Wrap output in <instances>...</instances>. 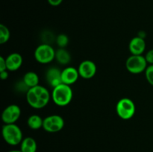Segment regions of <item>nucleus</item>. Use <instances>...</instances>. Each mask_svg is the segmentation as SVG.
Listing matches in <instances>:
<instances>
[{
    "mask_svg": "<svg viewBox=\"0 0 153 152\" xmlns=\"http://www.w3.org/2000/svg\"><path fill=\"white\" fill-rule=\"evenodd\" d=\"M52 98L54 103L60 107L67 106L73 99V92L70 86L61 83L53 88L52 92Z\"/></svg>",
    "mask_w": 153,
    "mask_h": 152,
    "instance_id": "f257e3e1",
    "label": "nucleus"
},
{
    "mask_svg": "<svg viewBox=\"0 0 153 152\" xmlns=\"http://www.w3.org/2000/svg\"><path fill=\"white\" fill-rule=\"evenodd\" d=\"M2 137L7 144L16 146L23 139L20 128L16 124H4L1 129Z\"/></svg>",
    "mask_w": 153,
    "mask_h": 152,
    "instance_id": "f03ea898",
    "label": "nucleus"
},
{
    "mask_svg": "<svg viewBox=\"0 0 153 152\" xmlns=\"http://www.w3.org/2000/svg\"><path fill=\"white\" fill-rule=\"evenodd\" d=\"M136 107L134 101L128 98H121L116 105L118 116L123 120H128L134 116Z\"/></svg>",
    "mask_w": 153,
    "mask_h": 152,
    "instance_id": "7ed1b4c3",
    "label": "nucleus"
},
{
    "mask_svg": "<svg viewBox=\"0 0 153 152\" xmlns=\"http://www.w3.org/2000/svg\"><path fill=\"white\" fill-rule=\"evenodd\" d=\"M147 61L143 55H131L126 61V67L131 74H140L147 68Z\"/></svg>",
    "mask_w": 153,
    "mask_h": 152,
    "instance_id": "20e7f679",
    "label": "nucleus"
},
{
    "mask_svg": "<svg viewBox=\"0 0 153 152\" xmlns=\"http://www.w3.org/2000/svg\"><path fill=\"white\" fill-rule=\"evenodd\" d=\"M34 55L37 62L46 64L55 59V51L49 44L43 43L36 48Z\"/></svg>",
    "mask_w": 153,
    "mask_h": 152,
    "instance_id": "39448f33",
    "label": "nucleus"
},
{
    "mask_svg": "<svg viewBox=\"0 0 153 152\" xmlns=\"http://www.w3.org/2000/svg\"><path fill=\"white\" fill-rule=\"evenodd\" d=\"M64 127V120L59 115H51L43 119V128L49 133L61 131Z\"/></svg>",
    "mask_w": 153,
    "mask_h": 152,
    "instance_id": "423d86ee",
    "label": "nucleus"
},
{
    "mask_svg": "<svg viewBox=\"0 0 153 152\" xmlns=\"http://www.w3.org/2000/svg\"><path fill=\"white\" fill-rule=\"evenodd\" d=\"M21 115V109L17 104H10L1 113V119L4 124H15L19 119Z\"/></svg>",
    "mask_w": 153,
    "mask_h": 152,
    "instance_id": "0eeeda50",
    "label": "nucleus"
},
{
    "mask_svg": "<svg viewBox=\"0 0 153 152\" xmlns=\"http://www.w3.org/2000/svg\"><path fill=\"white\" fill-rule=\"evenodd\" d=\"M97 65L95 63L90 60L84 61L79 64V66L78 68L79 75L82 78L85 79H91L94 77L97 73Z\"/></svg>",
    "mask_w": 153,
    "mask_h": 152,
    "instance_id": "6e6552de",
    "label": "nucleus"
},
{
    "mask_svg": "<svg viewBox=\"0 0 153 152\" xmlns=\"http://www.w3.org/2000/svg\"><path fill=\"white\" fill-rule=\"evenodd\" d=\"M79 75L77 69L73 66L66 67L61 71V80L62 83L70 86L78 80Z\"/></svg>",
    "mask_w": 153,
    "mask_h": 152,
    "instance_id": "1a4fd4ad",
    "label": "nucleus"
},
{
    "mask_svg": "<svg viewBox=\"0 0 153 152\" xmlns=\"http://www.w3.org/2000/svg\"><path fill=\"white\" fill-rule=\"evenodd\" d=\"M128 49L131 55H142L146 49V42L140 37H135L131 40L128 44Z\"/></svg>",
    "mask_w": 153,
    "mask_h": 152,
    "instance_id": "9d476101",
    "label": "nucleus"
},
{
    "mask_svg": "<svg viewBox=\"0 0 153 152\" xmlns=\"http://www.w3.org/2000/svg\"><path fill=\"white\" fill-rule=\"evenodd\" d=\"M46 80L52 88L62 83L61 71L57 67H51L46 72Z\"/></svg>",
    "mask_w": 153,
    "mask_h": 152,
    "instance_id": "9b49d317",
    "label": "nucleus"
},
{
    "mask_svg": "<svg viewBox=\"0 0 153 152\" xmlns=\"http://www.w3.org/2000/svg\"><path fill=\"white\" fill-rule=\"evenodd\" d=\"M5 59L7 71H16L20 68L23 62L22 55L17 52L10 54Z\"/></svg>",
    "mask_w": 153,
    "mask_h": 152,
    "instance_id": "f8f14e48",
    "label": "nucleus"
},
{
    "mask_svg": "<svg viewBox=\"0 0 153 152\" xmlns=\"http://www.w3.org/2000/svg\"><path fill=\"white\" fill-rule=\"evenodd\" d=\"M37 144L32 137H25L20 143V150L22 152H36Z\"/></svg>",
    "mask_w": 153,
    "mask_h": 152,
    "instance_id": "ddd939ff",
    "label": "nucleus"
},
{
    "mask_svg": "<svg viewBox=\"0 0 153 152\" xmlns=\"http://www.w3.org/2000/svg\"><path fill=\"white\" fill-rule=\"evenodd\" d=\"M26 100L28 104L33 108L41 109L45 107L43 103L40 101V100L39 99L37 95H36L35 92L32 90L31 88H30L28 92H26Z\"/></svg>",
    "mask_w": 153,
    "mask_h": 152,
    "instance_id": "4468645a",
    "label": "nucleus"
},
{
    "mask_svg": "<svg viewBox=\"0 0 153 152\" xmlns=\"http://www.w3.org/2000/svg\"><path fill=\"white\" fill-rule=\"evenodd\" d=\"M55 60L61 65H67L71 61V56L67 49L59 48L55 52Z\"/></svg>",
    "mask_w": 153,
    "mask_h": 152,
    "instance_id": "2eb2a0df",
    "label": "nucleus"
},
{
    "mask_svg": "<svg viewBox=\"0 0 153 152\" xmlns=\"http://www.w3.org/2000/svg\"><path fill=\"white\" fill-rule=\"evenodd\" d=\"M22 80L29 88H32L39 85V77L37 73L34 72L30 71L25 73Z\"/></svg>",
    "mask_w": 153,
    "mask_h": 152,
    "instance_id": "dca6fc26",
    "label": "nucleus"
},
{
    "mask_svg": "<svg viewBox=\"0 0 153 152\" xmlns=\"http://www.w3.org/2000/svg\"><path fill=\"white\" fill-rule=\"evenodd\" d=\"M27 125L31 129L38 130L43 128V119H42L39 115H31L27 120Z\"/></svg>",
    "mask_w": 153,
    "mask_h": 152,
    "instance_id": "f3484780",
    "label": "nucleus"
},
{
    "mask_svg": "<svg viewBox=\"0 0 153 152\" xmlns=\"http://www.w3.org/2000/svg\"><path fill=\"white\" fill-rule=\"evenodd\" d=\"M10 37V30L6 25H0V44H4L9 40Z\"/></svg>",
    "mask_w": 153,
    "mask_h": 152,
    "instance_id": "a211bd4d",
    "label": "nucleus"
},
{
    "mask_svg": "<svg viewBox=\"0 0 153 152\" xmlns=\"http://www.w3.org/2000/svg\"><path fill=\"white\" fill-rule=\"evenodd\" d=\"M56 43L59 48L65 49L69 43V38L66 34H61L56 37Z\"/></svg>",
    "mask_w": 153,
    "mask_h": 152,
    "instance_id": "6ab92c4d",
    "label": "nucleus"
},
{
    "mask_svg": "<svg viewBox=\"0 0 153 152\" xmlns=\"http://www.w3.org/2000/svg\"><path fill=\"white\" fill-rule=\"evenodd\" d=\"M145 76L148 83L153 86V65L148 66L145 70Z\"/></svg>",
    "mask_w": 153,
    "mask_h": 152,
    "instance_id": "aec40b11",
    "label": "nucleus"
},
{
    "mask_svg": "<svg viewBox=\"0 0 153 152\" xmlns=\"http://www.w3.org/2000/svg\"><path fill=\"white\" fill-rule=\"evenodd\" d=\"M145 58L148 63H149V65H153V49H151L146 52Z\"/></svg>",
    "mask_w": 153,
    "mask_h": 152,
    "instance_id": "412c9836",
    "label": "nucleus"
},
{
    "mask_svg": "<svg viewBox=\"0 0 153 152\" xmlns=\"http://www.w3.org/2000/svg\"><path fill=\"white\" fill-rule=\"evenodd\" d=\"M7 70V65H6V59L2 56L0 57V72Z\"/></svg>",
    "mask_w": 153,
    "mask_h": 152,
    "instance_id": "4be33fe9",
    "label": "nucleus"
},
{
    "mask_svg": "<svg viewBox=\"0 0 153 152\" xmlns=\"http://www.w3.org/2000/svg\"><path fill=\"white\" fill-rule=\"evenodd\" d=\"M47 1L50 5L55 7V6L60 5L62 3L63 0H47Z\"/></svg>",
    "mask_w": 153,
    "mask_h": 152,
    "instance_id": "5701e85b",
    "label": "nucleus"
},
{
    "mask_svg": "<svg viewBox=\"0 0 153 152\" xmlns=\"http://www.w3.org/2000/svg\"><path fill=\"white\" fill-rule=\"evenodd\" d=\"M0 77H1V80H6V79L8 77V72H7V70L0 72Z\"/></svg>",
    "mask_w": 153,
    "mask_h": 152,
    "instance_id": "b1692460",
    "label": "nucleus"
},
{
    "mask_svg": "<svg viewBox=\"0 0 153 152\" xmlns=\"http://www.w3.org/2000/svg\"><path fill=\"white\" fill-rule=\"evenodd\" d=\"M8 152H22L21 150H11V151H9Z\"/></svg>",
    "mask_w": 153,
    "mask_h": 152,
    "instance_id": "393cba45",
    "label": "nucleus"
}]
</instances>
